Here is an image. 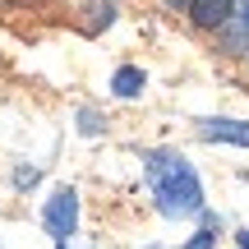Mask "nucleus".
<instances>
[{
    "mask_svg": "<svg viewBox=\"0 0 249 249\" xmlns=\"http://www.w3.org/2000/svg\"><path fill=\"white\" fill-rule=\"evenodd\" d=\"M143 171H148L152 198H157L161 217H194L203 213V185H198V171L189 166L180 152H148L143 157Z\"/></svg>",
    "mask_w": 249,
    "mask_h": 249,
    "instance_id": "f257e3e1",
    "label": "nucleus"
},
{
    "mask_svg": "<svg viewBox=\"0 0 249 249\" xmlns=\"http://www.w3.org/2000/svg\"><path fill=\"white\" fill-rule=\"evenodd\" d=\"M42 226L55 245H65L74 231H79V189L74 185H55L51 198L42 203Z\"/></svg>",
    "mask_w": 249,
    "mask_h": 249,
    "instance_id": "f03ea898",
    "label": "nucleus"
},
{
    "mask_svg": "<svg viewBox=\"0 0 249 249\" xmlns=\"http://www.w3.org/2000/svg\"><path fill=\"white\" fill-rule=\"evenodd\" d=\"M198 139H208V143H231V148H249V120L203 116V120H198Z\"/></svg>",
    "mask_w": 249,
    "mask_h": 249,
    "instance_id": "7ed1b4c3",
    "label": "nucleus"
},
{
    "mask_svg": "<svg viewBox=\"0 0 249 249\" xmlns=\"http://www.w3.org/2000/svg\"><path fill=\"white\" fill-rule=\"evenodd\" d=\"M231 18H235V0H194V9H189V23L203 33H222Z\"/></svg>",
    "mask_w": 249,
    "mask_h": 249,
    "instance_id": "20e7f679",
    "label": "nucleus"
},
{
    "mask_svg": "<svg viewBox=\"0 0 249 249\" xmlns=\"http://www.w3.org/2000/svg\"><path fill=\"white\" fill-rule=\"evenodd\" d=\"M143 88H148V74H143L139 65H120V70L111 74V92H116V97H124V102L139 97Z\"/></svg>",
    "mask_w": 249,
    "mask_h": 249,
    "instance_id": "39448f33",
    "label": "nucleus"
},
{
    "mask_svg": "<svg viewBox=\"0 0 249 249\" xmlns=\"http://www.w3.org/2000/svg\"><path fill=\"white\" fill-rule=\"evenodd\" d=\"M217 231H222V222H217V217H208V222L194 231V240H189L185 249H217Z\"/></svg>",
    "mask_w": 249,
    "mask_h": 249,
    "instance_id": "423d86ee",
    "label": "nucleus"
},
{
    "mask_svg": "<svg viewBox=\"0 0 249 249\" xmlns=\"http://www.w3.org/2000/svg\"><path fill=\"white\" fill-rule=\"evenodd\" d=\"M88 9H92V18H88V33H97L102 23H107V28L116 23V5H111V0H92Z\"/></svg>",
    "mask_w": 249,
    "mask_h": 249,
    "instance_id": "0eeeda50",
    "label": "nucleus"
},
{
    "mask_svg": "<svg viewBox=\"0 0 249 249\" xmlns=\"http://www.w3.org/2000/svg\"><path fill=\"white\" fill-rule=\"evenodd\" d=\"M79 134H83V139L102 134V124H97V111H79Z\"/></svg>",
    "mask_w": 249,
    "mask_h": 249,
    "instance_id": "6e6552de",
    "label": "nucleus"
},
{
    "mask_svg": "<svg viewBox=\"0 0 249 249\" xmlns=\"http://www.w3.org/2000/svg\"><path fill=\"white\" fill-rule=\"evenodd\" d=\"M14 185H18V189H28V185H37V171H28V166H18V171H14Z\"/></svg>",
    "mask_w": 249,
    "mask_h": 249,
    "instance_id": "1a4fd4ad",
    "label": "nucleus"
},
{
    "mask_svg": "<svg viewBox=\"0 0 249 249\" xmlns=\"http://www.w3.org/2000/svg\"><path fill=\"white\" fill-rule=\"evenodd\" d=\"M166 9H176V14H189V9H194V0H166Z\"/></svg>",
    "mask_w": 249,
    "mask_h": 249,
    "instance_id": "9d476101",
    "label": "nucleus"
},
{
    "mask_svg": "<svg viewBox=\"0 0 249 249\" xmlns=\"http://www.w3.org/2000/svg\"><path fill=\"white\" fill-rule=\"evenodd\" d=\"M235 245H240V249H249V226H245V231H235Z\"/></svg>",
    "mask_w": 249,
    "mask_h": 249,
    "instance_id": "9b49d317",
    "label": "nucleus"
},
{
    "mask_svg": "<svg viewBox=\"0 0 249 249\" xmlns=\"http://www.w3.org/2000/svg\"><path fill=\"white\" fill-rule=\"evenodd\" d=\"M60 249H70V245H60Z\"/></svg>",
    "mask_w": 249,
    "mask_h": 249,
    "instance_id": "f8f14e48",
    "label": "nucleus"
}]
</instances>
